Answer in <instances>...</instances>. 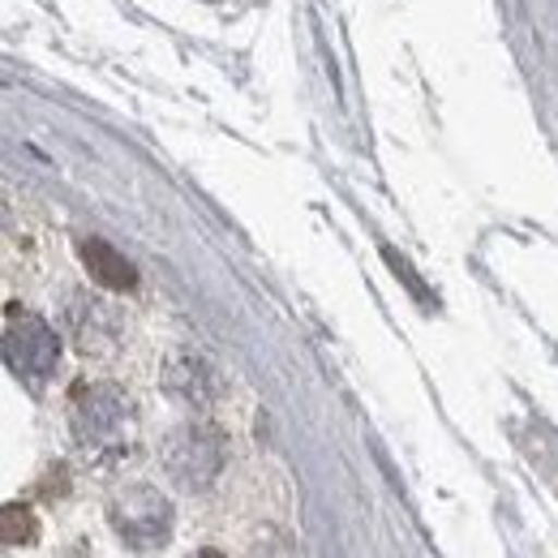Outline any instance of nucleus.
<instances>
[{"mask_svg":"<svg viewBox=\"0 0 558 558\" xmlns=\"http://www.w3.org/2000/svg\"><path fill=\"white\" fill-rule=\"evenodd\" d=\"M70 425H73V442L86 460L95 464H117L134 451L138 442V417H134V404L121 387L112 383H90V387H77L70 404Z\"/></svg>","mask_w":558,"mask_h":558,"instance_id":"nucleus-1","label":"nucleus"},{"mask_svg":"<svg viewBox=\"0 0 558 558\" xmlns=\"http://www.w3.org/2000/svg\"><path fill=\"white\" fill-rule=\"evenodd\" d=\"M4 361L17 378L48 383L57 374V361H61V340L39 314L9 305L4 310Z\"/></svg>","mask_w":558,"mask_h":558,"instance_id":"nucleus-2","label":"nucleus"},{"mask_svg":"<svg viewBox=\"0 0 558 558\" xmlns=\"http://www.w3.org/2000/svg\"><path fill=\"white\" fill-rule=\"evenodd\" d=\"M108 520H112L117 537L134 550H155L172 537V502L150 486L121 489L108 507Z\"/></svg>","mask_w":558,"mask_h":558,"instance_id":"nucleus-3","label":"nucleus"},{"mask_svg":"<svg viewBox=\"0 0 558 558\" xmlns=\"http://www.w3.org/2000/svg\"><path fill=\"white\" fill-rule=\"evenodd\" d=\"M163 469L177 486L207 489L223 469V438L215 425H181L163 442Z\"/></svg>","mask_w":558,"mask_h":558,"instance_id":"nucleus-4","label":"nucleus"},{"mask_svg":"<svg viewBox=\"0 0 558 558\" xmlns=\"http://www.w3.org/2000/svg\"><path fill=\"white\" fill-rule=\"evenodd\" d=\"M163 383L181 404H194V409H210L219 396V378L203 356H172L163 369Z\"/></svg>","mask_w":558,"mask_h":558,"instance_id":"nucleus-5","label":"nucleus"},{"mask_svg":"<svg viewBox=\"0 0 558 558\" xmlns=\"http://www.w3.org/2000/svg\"><path fill=\"white\" fill-rule=\"evenodd\" d=\"M77 254H82V267L90 271V279H95L99 288H108V292H134V288H138L134 263H130L125 254H117L108 241L86 236V241L77 245Z\"/></svg>","mask_w":558,"mask_h":558,"instance_id":"nucleus-6","label":"nucleus"},{"mask_svg":"<svg viewBox=\"0 0 558 558\" xmlns=\"http://www.w3.org/2000/svg\"><path fill=\"white\" fill-rule=\"evenodd\" d=\"M70 331L82 352H104V349H112V344H104V340H117V318H112L99 301H90V296H73Z\"/></svg>","mask_w":558,"mask_h":558,"instance_id":"nucleus-7","label":"nucleus"},{"mask_svg":"<svg viewBox=\"0 0 558 558\" xmlns=\"http://www.w3.org/2000/svg\"><path fill=\"white\" fill-rule=\"evenodd\" d=\"M39 537V529H35V515L26 511V507H4V542L9 546H31Z\"/></svg>","mask_w":558,"mask_h":558,"instance_id":"nucleus-8","label":"nucleus"},{"mask_svg":"<svg viewBox=\"0 0 558 558\" xmlns=\"http://www.w3.org/2000/svg\"><path fill=\"white\" fill-rule=\"evenodd\" d=\"M194 558H223V555H219V550H198Z\"/></svg>","mask_w":558,"mask_h":558,"instance_id":"nucleus-9","label":"nucleus"}]
</instances>
